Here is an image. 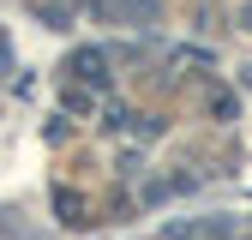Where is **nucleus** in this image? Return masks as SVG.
<instances>
[{
  "instance_id": "obj_1",
  "label": "nucleus",
  "mask_w": 252,
  "mask_h": 240,
  "mask_svg": "<svg viewBox=\"0 0 252 240\" xmlns=\"http://www.w3.org/2000/svg\"><path fill=\"white\" fill-rule=\"evenodd\" d=\"M66 72L84 78V84H102V90H108V54H102V48H78V54L66 60Z\"/></svg>"
},
{
  "instance_id": "obj_2",
  "label": "nucleus",
  "mask_w": 252,
  "mask_h": 240,
  "mask_svg": "<svg viewBox=\"0 0 252 240\" xmlns=\"http://www.w3.org/2000/svg\"><path fill=\"white\" fill-rule=\"evenodd\" d=\"M54 210H60V222H72V228L84 222V198H78L72 186H60V192H54Z\"/></svg>"
},
{
  "instance_id": "obj_3",
  "label": "nucleus",
  "mask_w": 252,
  "mask_h": 240,
  "mask_svg": "<svg viewBox=\"0 0 252 240\" xmlns=\"http://www.w3.org/2000/svg\"><path fill=\"white\" fill-rule=\"evenodd\" d=\"M234 108H240V102L228 96V90H216V96H210V114H216V120H234Z\"/></svg>"
}]
</instances>
